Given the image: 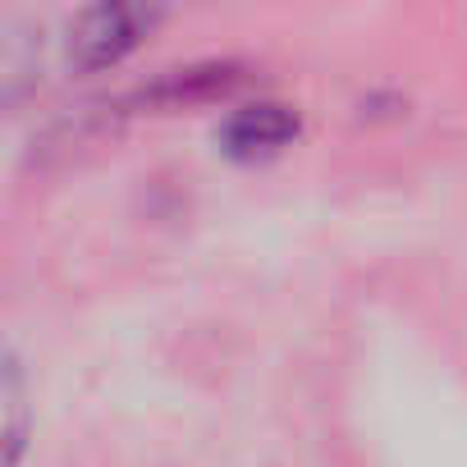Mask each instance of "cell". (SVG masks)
Segmentation results:
<instances>
[{
  "label": "cell",
  "instance_id": "6da1fadb",
  "mask_svg": "<svg viewBox=\"0 0 467 467\" xmlns=\"http://www.w3.org/2000/svg\"><path fill=\"white\" fill-rule=\"evenodd\" d=\"M142 24H151V15L133 10V5H110V10H92L74 37V47L83 51V60H115L119 51H129L142 33Z\"/></svg>",
  "mask_w": 467,
  "mask_h": 467
},
{
  "label": "cell",
  "instance_id": "7a4b0ae2",
  "mask_svg": "<svg viewBox=\"0 0 467 467\" xmlns=\"http://www.w3.org/2000/svg\"><path fill=\"white\" fill-rule=\"evenodd\" d=\"M298 119L285 110V106H248L229 119L224 129V142L229 151H239V156H262V151H275L294 138Z\"/></svg>",
  "mask_w": 467,
  "mask_h": 467
}]
</instances>
